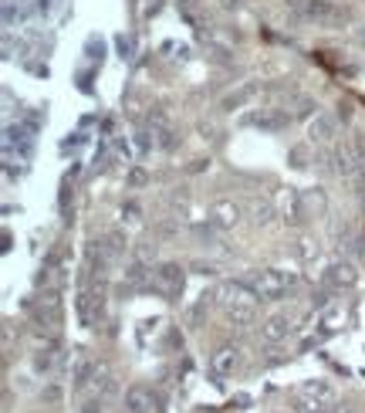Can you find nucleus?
<instances>
[{"instance_id": "obj_1", "label": "nucleus", "mask_w": 365, "mask_h": 413, "mask_svg": "<svg viewBox=\"0 0 365 413\" xmlns=\"http://www.w3.org/2000/svg\"><path fill=\"white\" fill-rule=\"evenodd\" d=\"M247 285L257 292L261 302H281V298L298 285V278L288 275V271H281V268H257V271L247 278Z\"/></svg>"}, {"instance_id": "obj_2", "label": "nucleus", "mask_w": 365, "mask_h": 413, "mask_svg": "<svg viewBox=\"0 0 365 413\" xmlns=\"http://www.w3.org/2000/svg\"><path fill=\"white\" fill-rule=\"evenodd\" d=\"M210 370L216 379H227L240 370V349L233 346V342H223V346H216L210 353Z\"/></svg>"}, {"instance_id": "obj_3", "label": "nucleus", "mask_w": 365, "mask_h": 413, "mask_svg": "<svg viewBox=\"0 0 365 413\" xmlns=\"http://www.w3.org/2000/svg\"><path fill=\"white\" fill-rule=\"evenodd\" d=\"M216 298H220L223 309H230V305H257V292L250 288L247 281H223L216 288Z\"/></svg>"}, {"instance_id": "obj_4", "label": "nucleus", "mask_w": 365, "mask_h": 413, "mask_svg": "<svg viewBox=\"0 0 365 413\" xmlns=\"http://www.w3.org/2000/svg\"><path fill=\"white\" fill-rule=\"evenodd\" d=\"M301 14H305L308 20H315V24H335V20L348 18L335 0H308L305 7H301Z\"/></svg>"}, {"instance_id": "obj_5", "label": "nucleus", "mask_w": 365, "mask_h": 413, "mask_svg": "<svg viewBox=\"0 0 365 413\" xmlns=\"http://www.w3.org/2000/svg\"><path fill=\"white\" fill-rule=\"evenodd\" d=\"M291 112H284V109H261V112H254V116H247L250 126H257V129H264V133H281V129H288L291 126Z\"/></svg>"}, {"instance_id": "obj_6", "label": "nucleus", "mask_w": 365, "mask_h": 413, "mask_svg": "<svg viewBox=\"0 0 365 413\" xmlns=\"http://www.w3.org/2000/svg\"><path fill=\"white\" fill-rule=\"evenodd\" d=\"M210 224L216 231H233L240 224V203L233 200H216L210 207Z\"/></svg>"}, {"instance_id": "obj_7", "label": "nucleus", "mask_w": 365, "mask_h": 413, "mask_svg": "<svg viewBox=\"0 0 365 413\" xmlns=\"http://www.w3.org/2000/svg\"><path fill=\"white\" fill-rule=\"evenodd\" d=\"M355 281H359V271H355V264H348V261H335L325 271V285L335 288V292H345Z\"/></svg>"}, {"instance_id": "obj_8", "label": "nucleus", "mask_w": 365, "mask_h": 413, "mask_svg": "<svg viewBox=\"0 0 365 413\" xmlns=\"http://www.w3.org/2000/svg\"><path fill=\"white\" fill-rule=\"evenodd\" d=\"M291 332H294V325H291L288 315H281V312L268 315V318L261 322V339H264V342H284Z\"/></svg>"}, {"instance_id": "obj_9", "label": "nucleus", "mask_w": 365, "mask_h": 413, "mask_svg": "<svg viewBox=\"0 0 365 413\" xmlns=\"http://www.w3.org/2000/svg\"><path fill=\"white\" fill-rule=\"evenodd\" d=\"M335 173H342V177H352L359 166H362V156H359V149H355V142H338L335 146Z\"/></svg>"}, {"instance_id": "obj_10", "label": "nucleus", "mask_w": 365, "mask_h": 413, "mask_svg": "<svg viewBox=\"0 0 365 413\" xmlns=\"http://www.w3.org/2000/svg\"><path fill=\"white\" fill-rule=\"evenodd\" d=\"M335 136H338V126H335V119L325 116V112H318V116L308 122V142L325 146V142H331Z\"/></svg>"}, {"instance_id": "obj_11", "label": "nucleus", "mask_w": 365, "mask_h": 413, "mask_svg": "<svg viewBox=\"0 0 365 413\" xmlns=\"http://www.w3.org/2000/svg\"><path fill=\"white\" fill-rule=\"evenodd\" d=\"M156 407V396L149 386H142V383H135L125 390V410L129 413H153Z\"/></svg>"}, {"instance_id": "obj_12", "label": "nucleus", "mask_w": 365, "mask_h": 413, "mask_svg": "<svg viewBox=\"0 0 365 413\" xmlns=\"http://www.w3.org/2000/svg\"><path fill=\"white\" fill-rule=\"evenodd\" d=\"M183 268L179 264H173V261H166V264H159L156 268V281L170 292V295H176V292H183Z\"/></svg>"}, {"instance_id": "obj_13", "label": "nucleus", "mask_w": 365, "mask_h": 413, "mask_svg": "<svg viewBox=\"0 0 365 413\" xmlns=\"http://www.w3.org/2000/svg\"><path fill=\"white\" fill-rule=\"evenodd\" d=\"M284 220H288L291 227H301L308 217H305V197L294 190V187H288L284 190Z\"/></svg>"}, {"instance_id": "obj_14", "label": "nucleus", "mask_w": 365, "mask_h": 413, "mask_svg": "<svg viewBox=\"0 0 365 413\" xmlns=\"http://www.w3.org/2000/svg\"><path fill=\"white\" fill-rule=\"evenodd\" d=\"M298 396L318 400V403H335V386H331V383H325V379H308V383H301Z\"/></svg>"}, {"instance_id": "obj_15", "label": "nucleus", "mask_w": 365, "mask_h": 413, "mask_svg": "<svg viewBox=\"0 0 365 413\" xmlns=\"http://www.w3.org/2000/svg\"><path fill=\"white\" fill-rule=\"evenodd\" d=\"M257 95V81H244L237 92H230V95H223V102H220V109L223 112H233V109H240V105H247L250 99Z\"/></svg>"}, {"instance_id": "obj_16", "label": "nucleus", "mask_w": 365, "mask_h": 413, "mask_svg": "<svg viewBox=\"0 0 365 413\" xmlns=\"http://www.w3.org/2000/svg\"><path fill=\"white\" fill-rule=\"evenodd\" d=\"M254 312H257V305H230V309H223L227 322L237 325V329H247L250 322H254Z\"/></svg>"}, {"instance_id": "obj_17", "label": "nucleus", "mask_w": 365, "mask_h": 413, "mask_svg": "<svg viewBox=\"0 0 365 413\" xmlns=\"http://www.w3.org/2000/svg\"><path fill=\"white\" fill-rule=\"evenodd\" d=\"M95 373H98V366L88 359V356H78V363H75V390H81V386H88L92 379H95Z\"/></svg>"}, {"instance_id": "obj_18", "label": "nucleus", "mask_w": 365, "mask_h": 413, "mask_svg": "<svg viewBox=\"0 0 365 413\" xmlns=\"http://www.w3.org/2000/svg\"><path fill=\"white\" fill-rule=\"evenodd\" d=\"M250 214H254L257 227H268L270 220H274V207H270V200H254L250 203Z\"/></svg>"}, {"instance_id": "obj_19", "label": "nucleus", "mask_w": 365, "mask_h": 413, "mask_svg": "<svg viewBox=\"0 0 365 413\" xmlns=\"http://www.w3.org/2000/svg\"><path fill=\"white\" fill-rule=\"evenodd\" d=\"M298 413H335L331 403H318V400H308V396H298Z\"/></svg>"}, {"instance_id": "obj_20", "label": "nucleus", "mask_w": 365, "mask_h": 413, "mask_svg": "<svg viewBox=\"0 0 365 413\" xmlns=\"http://www.w3.org/2000/svg\"><path fill=\"white\" fill-rule=\"evenodd\" d=\"M210 298H213V295H207V292H203V295H200V302H196V305L190 309V322H193V325H200V318H203V312L210 309Z\"/></svg>"}, {"instance_id": "obj_21", "label": "nucleus", "mask_w": 365, "mask_h": 413, "mask_svg": "<svg viewBox=\"0 0 365 413\" xmlns=\"http://www.w3.org/2000/svg\"><path fill=\"white\" fill-rule=\"evenodd\" d=\"M315 109H318V102H315V99H298V109H294V112H291V116H294V119H308V116H318V112H315Z\"/></svg>"}, {"instance_id": "obj_22", "label": "nucleus", "mask_w": 365, "mask_h": 413, "mask_svg": "<svg viewBox=\"0 0 365 413\" xmlns=\"http://www.w3.org/2000/svg\"><path fill=\"white\" fill-rule=\"evenodd\" d=\"M305 159H308V146H294V149H291V163H294L298 170H301V166H308Z\"/></svg>"}, {"instance_id": "obj_23", "label": "nucleus", "mask_w": 365, "mask_h": 413, "mask_svg": "<svg viewBox=\"0 0 365 413\" xmlns=\"http://www.w3.org/2000/svg\"><path fill=\"white\" fill-rule=\"evenodd\" d=\"M51 363H55V356H51V353H38V356H34V370H38V373L51 370Z\"/></svg>"}, {"instance_id": "obj_24", "label": "nucleus", "mask_w": 365, "mask_h": 413, "mask_svg": "<svg viewBox=\"0 0 365 413\" xmlns=\"http://www.w3.org/2000/svg\"><path fill=\"white\" fill-rule=\"evenodd\" d=\"M41 400H44V403H58L61 390H58V386H48V390H41Z\"/></svg>"}, {"instance_id": "obj_25", "label": "nucleus", "mask_w": 365, "mask_h": 413, "mask_svg": "<svg viewBox=\"0 0 365 413\" xmlns=\"http://www.w3.org/2000/svg\"><path fill=\"white\" fill-rule=\"evenodd\" d=\"M308 203H315V210H318V214H322V210H325V194H308Z\"/></svg>"}, {"instance_id": "obj_26", "label": "nucleus", "mask_w": 365, "mask_h": 413, "mask_svg": "<svg viewBox=\"0 0 365 413\" xmlns=\"http://www.w3.org/2000/svg\"><path fill=\"white\" fill-rule=\"evenodd\" d=\"M125 278H129V281H142V278H146V268H142V264H132Z\"/></svg>"}, {"instance_id": "obj_27", "label": "nucleus", "mask_w": 365, "mask_h": 413, "mask_svg": "<svg viewBox=\"0 0 365 413\" xmlns=\"http://www.w3.org/2000/svg\"><path fill=\"white\" fill-rule=\"evenodd\" d=\"M81 413H105V407H102V400H88V403L81 407Z\"/></svg>"}, {"instance_id": "obj_28", "label": "nucleus", "mask_w": 365, "mask_h": 413, "mask_svg": "<svg viewBox=\"0 0 365 413\" xmlns=\"http://www.w3.org/2000/svg\"><path fill=\"white\" fill-rule=\"evenodd\" d=\"M315 241H301V257H315L318 255V248H311Z\"/></svg>"}, {"instance_id": "obj_29", "label": "nucleus", "mask_w": 365, "mask_h": 413, "mask_svg": "<svg viewBox=\"0 0 365 413\" xmlns=\"http://www.w3.org/2000/svg\"><path fill=\"white\" fill-rule=\"evenodd\" d=\"M146 173H142V170H132V177H129V183H132V187H142V183H146Z\"/></svg>"}, {"instance_id": "obj_30", "label": "nucleus", "mask_w": 365, "mask_h": 413, "mask_svg": "<svg viewBox=\"0 0 365 413\" xmlns=\"http://www.w3.org/2000/svg\"><path fill=\"white\" fill-rule=\"evenodd\" d=\"M311 305H315V309H325V305H328V292H318V295L311 298Z\"/></svg>"}, {"instance_id": "obj_31", "label": "nucleus", "mask_w": 365, "mask_h": 413, "mask_svg": "<svg viewBox=\"0 0 365 413\" xmlns=\"http://www.w3.org/2000/svg\"><path fill=\"white\" fill-rule=\"evenodd\" d=\"M284 4H288V7H298V11H301V7H305L308 0H284Z\"/></svg>"}, {"instance_id": "obj_32", "label": "nucleus", "mask_w": 365, "mask_h": 413, "mask_svg": "<svg viewBox=\"0 0 365 413\" xmlns=\"http://www.w3.org/2000/svg\"><path fill=\"white\" fill-rule=\"evenodd\" d=\"M359 200H362V203H365V177L359 180Z\"/></svg>"}, {"instance_id": "obj_33", "label": "nucleus", "mask_w": 365, "mask_h": 413, "mask_svg": "<svg viewBox=\"0 0 365 413\" xmlns=\"http://www.w3.org/2000/svg\"><path fill=\"white\" fill-rule=\"evenodd\" d=\"M220 4H223L227 11H230V7H240V0H220Z\"/></svg>"}]
</instances>
